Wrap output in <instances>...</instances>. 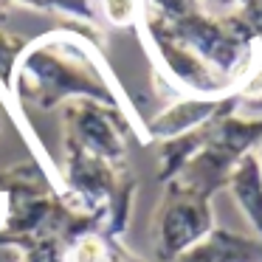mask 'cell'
<instances>
[{
	"mask_svg": "<svg viewBox=\"0 0 262 262\" xmlns=\"http://www.w3.org/2000/svg\"><path fill=\"white\" fill-rule=\"evenodd\" d=\"M254 155H256V164H259V172H262V136H259V141H256V147H254Z\"/></svg>",
	"mask_w": 262,
	"mask_h": 262,
	"instance_id": "cell-11",
	"label": "cell"
},
{
	"mask_svg": "<svg viewBox=\"0 0 262 262\" xmlns=\"http://www.w3.org/2000/svg\"><path fill=\"white\" fill-rule=\"evenodd\" d=\"M99 262H147L141 254H136L133 248H127V243L121 237H110L107 248H104L102 259Z\"/></svg>",
	"mask_w": 262,
	"mask_h": 262,
	"instance_id": "cell-10",
	"label": "cell"
},
{
	"mask_svg": "<svg viewBox=\"0 0 262 262\" xmlns=\"http://www.w3.org/2000/svg\"><path fill=\"white\" fill-rule=\"evenodd\" d=\"M226 192L231 194L234 206L239 209L243 220L248 223L251 234L262 243V172L254 149L234 166L231 178L226 183Z\"/></svg>",
	"mask_w": 262,
	"mask_h": 262,
	"instance_id": "cell-5",
	"label": "cell"
},
{
	"mask_svg": "<svg viewBox=\"0 0 262 262\" xmlns=\"http://www.w3.org/2000/svg\"><path fill=\"white\" fill-rule=\"evenodd\" d=\"M102 12L113 26H130L138 17V0H102Z\"/></svg>",
	"mask_w": 262,
	"mask_h": 262,
	"instance_id": "cell-9",
	"label": "cell"
},
{
	"mask_svg": "<svg viewBox=\"0 0 262 262\" xmlns=\"http://www.w3.org/2000/svg\"><path fill=\"white\" fill-rule=\"evenodd\" d=\"M12 85L20 102L34 104L37 110H51L71 99H91L130 116L124 96L104 74L93 48L62 31L40 37L20 54Z\"/></svg>",
	"mask_w": 262,
	"mask_h": 262,
	"instance_id": "cell-1",
	"label": "cell"
},
{
	"mask_svg": "<svg viewBox=\"0 0 262 262\" xmlns=\"http://www.w3.org/2000/svg\"><path fill=\"white\" fill-rule=\"evenodd\" d=\"M14 262H68V248L59 237H42L26 248L12 251Z\"/></svg>",
	"mask_w": 262,
	"mask_h": 262,
	"instance_id": "cell-7",
	"label": "cell"
},
{
	"mask_svg": "<svg viewBox=\"0 0 262 262\" xmlns=\"http://www.w3.org/2000/svg\"><path fill=\"white\" fill-rule=\"evenodd\" d=\"M20 54H23V42H20L17 37L6 34V31H0V79H3L6 88H12Z\"/></svg>",
	"mask_w": 262,
	"mask_h": 262,
	"instance_id": "cell-8",
	"label": "cell"
},
{
	"mask_svg": "<svg viewBox=\"0 0 262 262\" xmlns=\"http://www.w3.org/2000/svg\"><path fill=\"white\" fill-rule=\"evenodd\" d=\"M226 102L228 99H198V96L178 99L164 113L155 116V121H149L144 127V141H166V138L211 127L217 119L226 116Z\"/></svg>",
	"mask_w": 262,
	"mask_h": 262,
	"instance_id": "cell-3",
	"label": "cell"
},
{
	"mask_svg": "<svg viewBox=\"0 0 262 262\" xmlns=\"http://www.w3.org/2000/svg\"><path fill=\"white\" fill-rule=\"evenodd\" d=\"M217 226L214 198L169 181L164 183V194L155 203L152 220H149V239L158 262H172L203 239Z\"/></svg>",
	"mask_w": 262,
	"mask_h": 262,
	"instance_id": "cell-2",
	"label": "cell"
},
{
	"mask_svg": "<svg viewBox=\"0 0 262 262\" xmlns=\"http://www.w3.org/2000/svg\"><path fill=\"white\" fill-rule=\"evenodd\" d=\"M206 133H209V127L161 141V149H158V181L161 183H169L172 178L192 161V155L198 152L200 144H203Z\"/></svg>",
	"mask_w": 262,
	"mask_h": 262,
	"instance_id": "cell-6",
	"label": "cell"
},
{
	"mask_svg": "<svg viewBox=\"0 0 262 262\" xmlns=\"http://www.w3.org/2000/svg\"><path fill=\"white\" fill-rule=\"evenodd\" d=\"M172 262H262V243L254 234L214 226L203 239Z\"/></svg>",
	"mask_w": 262,
	"mask_h": 262,
	"instance_id": "cell-4",
	"label": "cell"
}]
</instances>
